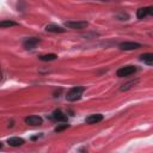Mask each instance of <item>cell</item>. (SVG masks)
Wrapping results in <instances>:
<instances>
[{
    "instance_id": "6da1fadb",
    "label": "cell",
    "mask_w": 153,
    "mask_h": 153,
    "mask_svg": "<svg viewBox=\"0 0 153 153\" xmlns=\"http://www.w3.org/2000/svg\"><path fill=\"white\" fill-rule=\"evenodd\" d=\"M84 91H85V88H84V87H80V86L73 87V88H71V90L67 92V94H66V99H67V100H69V102L78 100V99H80V98H81V96H82V92H84Z\"/></svg>"
},
{
    "instance_id": "7a4b0ae2",
    "label": "cell",
    "mask_w": 153,
    "mask_h": 153,
    "mask_svg": "<svg viewBox=\"0 0 153 153\" xmlns=\"http://www.w3.org/2000/svg\"><path fill=\"white\" fill-rule=\"evenodd\" d=\"M136 71H137L136 66H123V67H121L120 69H117L116 74H117V76H120V78H124V76H128V75L134 74Z\"/></svg>"
},
{
    "instance_id": "3957f363",
    "label": "cell",
    "mask_w": 153,
    "mask_h": 153,
    "mask_svg": "<svg viewBox=\"0 0 153 153\" xmlns=\"http://www.w3.org/2000/svg\"><path fill=\"white\" fill-rule=\"evenodd\" d=\"M65 26L68 29H84L87 26V22L85 20H69L65 23Z\"/></svg>"
},
{
    "instance_id": "277c9868",
    "label": "cell",
    "mask_w": 153,
    "mask_h": 153,
    "mask_svg": "<svg viewBox=\"0 0 153 153\" xmlns=\"http://www.w3.org/2000/svg\"><path fill=\"white\" fill-rule=\"evenodd\" d=\"M141 47L140 43L136 42H122L120 43V48L122 50H134V49H139Z\"/></svg>"
},
{
    "instance_id": "5b68a950",
    "label": "cell",
    "mask_w": 153,
    "mask_h": 153,
    "mask_svg": "<svg viewBox=\"0 0 153 153\" xmlns=\"http://www.w3.org/2000/svg\"><path fill=\"white\" fill-rule=\"evenodd\" d=\"M39 43V39L38 38H36V37H30V38H26L25 41H24V43H23V45H24V48L25 49H33L37 44Z\"/></svg>"
},
{
    "instance_id": "8992f818",
    "label": "cell",
    "mask_w": 153,
    "mask_h": 153,
    "mask_svg": "<svg viewBox=\"0 0 153 153\" xmlns=\"http://www.w3.org/2000/svg\"><path fill=\"white\" fill-rule=\"evenodd\" d=\"M43 122V120L39 116H29L25 118V123L30 124V126H41Z\"/></svg>"
},
{
    "instance_id": "52a82bcc",
    "label": "cell",
    "mask_w": 153,
    "mask_h": 153,
    "mask_svg": "<svg viewBox=\"0 0 153 153\" xmlns=\"http://www.w3.org/2000/svg\"><path fill=\"white\" fill-rule=\"evenodd\" d=\"M102 120H103V115H100V114H93V115L87 116L86 120H85V122L88 123V124H94V123L100 122Z\"/></svg>"
},
{
    "instance_id": "ba28073f",
    "label": "cell",
    "mask_w": 153,
    "mask_h": 153,
    "mask_svg": "<svg viewBox=\"0 0 153 153\" xmlns=\"http://www.w3.org/2000/svg\"><path fill=\"white\" fill-rule=\"evenodd\" d=\"M53 120L57 121V122H67V115H65L61 110H55L51 115Z\"/></svg>"
},
{
    "instance_id": "9c48e42d",
    "label": "cell",
    "mask_w": 153,
    "mask_h": 153,
    "mask_svg": "<svg viewBox=\"0 0 153 153\" xmlns=\"http://www.w3.org/2000/svg\"><path fill=\"white\" fill-rule=\"evenodd\" d=\"M24 142H25V141H24V139L18 137V136H13V137L7 139V143H8L10 146H12V147H18V146H22Z\"/></svg>"
},
{
    "instance_id": "30bf717a",
    "label": "cell",
    "mask_w": 153,
    "mask_h": 153,
    "mask_svg": "<svg viewBox=\"0 0 153 153\" xmlns=\"http://www.w3.org/2000/svg\"><path fill=\"white\" fill-rule=\"evenodd\" d=\"M140 60L142 62H145L146 65H149V66H153V54L152 53H146V54H142L140 56Z\"/></svg>"
},
{
    "instance_id": "8fae6325",
    "label": "cell",
    "mask_w": 153,
    "mask_h": 153,
    "mask_svg": "<svg viewBox=\"0 0 153 153\" xmlns=\"http://www.w3.org/2000/svg\"><path fill=\"white\" fill-rule=\"evenodd\" d=\"M45 31H48V32H65V29L59 26V25H55V24H48L45 26Z\"/></svg>"
},
{
    "instance_id": "7c38bea8",
    "label": "cell",
    "mask_w": 153,
    "mask_h": 153,
    "mask_svg": "<svg viewBox=\"0 0 153 153\" xmlns=\"http://www.w3.org/2000/svg\"><path fill=\"white\" fill-rule=\"evenodd\" d=\"M56 55L55 54H45V55H41L39 56V60H42V61H54V60H56Z\"/></svg>"
},
{
    "instance_id": "4fadbf2b",
    "label": "cell",
    "mask_w": 153,
    "mask_h": 153,
    "mask_svg": "<svg viewBox=\"0 0 153 153\" xmlns=\"http://www.w3.org/2000/svg\"><path fill=\"white\" fill-rule=\"evenodd\" d=\"M137 84V80H133V81H129V82H127V84H123L122 86H121V91H127V90H129V88H131L134 85H136Z\"/></svg>"
},
{
    "instance_id": "5bb4252c",
    "label": "cell",
    "mask_w": 153,
    "mask_h": 153,
    "mask_svg": "<svg viewBox=\"0 0 153 153\" xmlns=\"http://www.w3.org/2000/svg\"><path fill=\"white\" fill-rule=\"evenodd\" d=\"M136 16H137L139 19H143V18L147 16V10H146V7H141V8H139L137 12H136Z\"/></svg>"
},
{
    "instance_id": "9a60e30c",
    "label": "cell",
    "mask_w": 153,
    "mask_h": 153,
    "mask_svg": "<svg viewBox=\"0 0 153 153\" xmlns=\"http://www.w3.org/2000/svg\"><path fill=\"white\" fill-rule=\"evenodd\" d=\"M18 25L16 22H12V20H2L0 22V26L1 27H10V26H16Z\"/></svg>"
},
{
    "instance_id": "2e32d148",
    "label": "cell",
    "mask_w": 153,
    "mask_h": 153,
    "mask_svg": "<svg viewBox=\"0 0 153 153\" xmlns=\"http://www.w3.org/2000/svg\"><path fill=\"white\" fill-rule=\"evenodd\" d=\"M68 127H69V124H59V126L55 128V131H56V133H59V131H62V130L67 129Z\"/></svg>"
},
{
    "instance_id": "e0dca14e",
    "label": "cell",
    "mask_w": 153,
    "mask_h": 153,
    "mask_svg": "<svg viewBox=\"0 0 153 153\" xmlns=\"http://www.w3.org/2000/svg\"><path fill=\"white\" fill-rule=\"evenodd\" d=\"M147 10V16H153V6H149V7H146Z\"/></svg>"
}]
</instances>
